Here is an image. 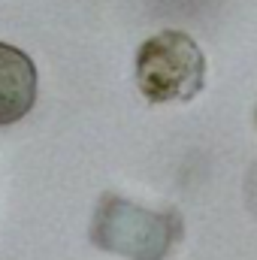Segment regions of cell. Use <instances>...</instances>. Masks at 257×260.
<instances>
[{
  "instance_id": "6da1fadb",
  "label": "cell",
  "mask_w": 257,
  "mask_h": 260,
  "mask_svg": "<svg viewBox=\"0 0 257 260\" xmlns=\"http://www.w3.org/2000/svg\"><path fill=\"white\" fill-rule=\"evenodd\" d=\"M185 233L176 209H145L124 197L106 194L91 221V242L100 251L127 260H167Z\"/></svg>"
},
{
  "instance_id": "7a4b0ae2",
  "label": "cell",
  "mask_w": 257,
  "mask_h": 260,
  "mask_svg": "<svg viewBox=\"0 0 257 260\" xmlns=\"http://www.w3.org/2000/svg\"><path fill=\"white\" fill-rule=\"evenodd\" d=\"M206 55L185 30H160L136 52V88L148 103H185L203 91Z\"/></svg>"
},
{
  "instance_id": "3957f363",
  "label": "cell",
  "mask_w": 257,
  "mask_h": 260,
  "mask_svg": "<svg viewBox=\"0 0 257 260\" xmlns=\"http://www.w3.org/2000/svg\"><path fill=\"white\" fill-rule=\"evenodd\" d=\"M37 103V67L21 49L0 43V127L21 121Z\"/></svg>"
}]
</instances>
